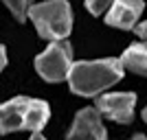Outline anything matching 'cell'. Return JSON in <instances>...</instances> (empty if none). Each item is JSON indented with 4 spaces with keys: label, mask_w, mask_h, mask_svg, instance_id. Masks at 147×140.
<instances>
[{
    "label": "cell",
    "mask_w": 147,
    "mask_h": 140,
    "mask_svg": "<svg viewBox=\"0 0 147 140\" xmlns=\"http://www.w3.org/2000/svg\"><path fill=\"white\" fill-rule=\"evenodd\" d=\"M121 64L132 72L147 77V42H136L127 46L125 53L121 55Z\"/></svg>",
    "instance_id": "8"
},
{
    "label": "cell",
    "mask_w": 147,
    "mask_h": 140,
    "mask_svg": "<svg viewBox=\"0 0 147 140\" xmlns=\"http://www.w3.org/2000/svg\"><path fill=\"white\" fill-rule=\"evenodd\" d=\"M114 0H86V9L92 13V15H101L112 7Z\"/></svg>",
    "instance_id": "11"
},
{
    "label": "cell",
    "mask_w": 147,
    "mask_h": 140,
    "mask_svg": "<svg viewBox=\"0 0 147 140\" xmlns=\"http://www.w3.org/2000/svg\"><path fill=\"white\" fill-rule=\"evenodd\" d=\"M2 2L9 7V11L16 15L18 22H24L29 15V9L33 7V0H2Z\"/></svg>",
    "instance_id": "10"
},
{
    "label": "cell",
    "mask_w": 147,
    "mask_h": 140,
    "mask_svg": "<svg viewBox=\"0 0 147 140\" xmlns=\"http://www.w3.org/2000/svg\"><path fill=\"white\" fill-rule=\"evenodd\" d=\"M5 66H7V50H5V46L0 44V72H2Z\"/></svg>",
    "instance_id": "13"
},
{
    "label": "cell",
    "mask_w": 147,
    "mask_h": 140,
    "mask_svg": "<svg viewBox=\"0 0 147 140\" xmlns=\"http://www.w3.org/2000/svg\"><path fill=\"white\" fill-rule=\"evenodd\" d=\"M121 59H97V61H75L68 83L70 90L79 96H97L99 92L108 90L110 85L123 79Z\"/></svg>",
    "instance_id": "1"
},
{
    "label": "cell",
    "mask_w": 147,
    "mask_h": 140,
    "mask_svg": "<svg viewBox=\"0 0 147 140\" xmlns=\"http://www.w3.org/2000/svg\"><path fill=\"white\" fill-rule=\"evenodd\" d=\"M66 140H108L103 121L97 107H84L77 112L73 127L66 134Z\"/></svg>",
    "instance_id": "5"
},
{
    "label": "cell",
    "mask_w": 147,
    "mask_h": 140,
    "mask_svg": "<svg viewBox=\"0 0 147 140\" xmlns=\"http://www.w3.org/2000/svg\"><path fill=\"white\" fill-rule=\"evenodd\" d=\"M143 9H145L143 0H114L108 15H105V22L110 26L129 31L136 26V20L141 18Z\"/></svg>",
    "instance_id": "7"
},
{
    "label": "cell",
    "mask_w": 147,
    "mask_h": 140,
    "mask_svg": "<svg viewBox=\"0 0 147 140\" xmlns=\"http://www.w3.org/2000/svg\"><path fill=\"white\" fill-rule=\"evenodd\" d=\"M134 105H136L134 92H112V94H101L94 107L105 118L127 125V123H132V116H134Z\"/></svg>",
    "instance_id": "4"
},
{
    "label": "cell",
    "mask_w": 147,
    "mask_h": 140,
    "mask_svg": "<svg viewBox=\"0 0 147 140\" xmlns=\"http://www.w3.org/2000/svg\"><path fill=\"white\" fill-rule=\"evenodd\" d=\"M136 35L141 37L143 42H147V22H143V24L136 26Z\"/></svg>",
    "instance_id": "12"
},
{
    "label": "cell",
    "mask_w": 147,
    "mask_h": 140,
    "mask_svg": "<svg viewBox=\"0 0 147 140\" xmlns=\"http://www.w3.org/2000/svg\"><path fill=\"white\" fill-rule=\"evenodd\" d=\"M29 20L35 24L40 37L51 42H61L70 35L73 11L66 0H46L29 9Z\"/></svg>",
    "instance_id": "2"
},
{
    "label": "cell",
    "mask_w": 147,
    "mask_h": 140,
    "mask_svg": "<svg viewBox=\"0 0 147 140\" xmlns=\"http://www.w3.org/2000/svg\"><path fill=\"white\" fill-rule=\"evenodd\" d=\"M29 140H46V138H44L42 131H35V134H31V138H29Z\"/></svg>",
    "instance_id": "14"
},
{
    "label": "cell",
    "mask_w": 147,
    "mask_h": 140,
    "mask_svg": "<svg viewBox=\"0 0 147 140\" xmlns=\"http://www.w3.org/2000/svg\"><path fill=\"white\" fill-rule=\"evenodd\" d=\"M132 140H147V138H145V136H143V134H136V136H134V138H132Z\"/></svg>",
    "instance_id": "15"
},
{
    "label": "cell",
    "mask_w": 147,
    "mask_h": 140,
    "mask_svg": "<svg viewBox=\"0 0 147 140\" xmlns=\"http://www.w3.org/2000/svg\"><path fill=\"white\" fill-rule=\"evenodd\" d=\"M49 103L46 101H40V98H31L29 101V107H26V129L31 134L35 131H42V127L49 123Z\"/></svg>",
    "instance_id": "9"
},
{
    "label": "cell",
    "mask_w": 147,
    "mask_h": 140,
    "mask_svg": "<svg viewBox=\"0 0 147 140\" xmlns=\"http://www.w3.org/2000/svg\"><path fill=\"white\" fill-rule=\"evenodd\" d=\"M31 98L16 96L0 105V136L13 131H26V107Z\"/></svg>",
    "instance_id": "6"
},
{
    "label": "cell",
    "mask_w": 147,
    "mask_h": 140,
    "mask_svg": "<svg viewBox=\"0 0 147 140\" xmlns=\"http://www.w3.org/2000/svg\"><path fill=\"white\" fill-rule=\"evenodd\" d=\"M143 121L147 123V107H145V110H143Z\"/></svg>",
    "instance_id": "16"
},
{
    "label": "cell",
    "mask_w": 147,
    "mask_h": 140,
    "mask_svg": "<svg viewBox=\"0 0 147 140\" xmlns=\"http://www.w3.org/2000/svg\"><path fill=\"white\" fill-rule=\"evenodd\" d=\"M73 46L61 40V42H51V46L44 53L35 57V70L44 81L57 83V81L68 79V72L73 68Z\"/></svg>",
    "instance_id": "3"
}]
</instances>
